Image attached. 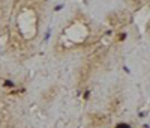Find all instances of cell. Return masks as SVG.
<instances>
[{"mask_svg": "<svg viewBox=\"0 0 150 128\" xmlns=\"http://www.w3.org/2000/svg\"><path fill=\"white\" fill-rule=\"evenodd\" d=\"M92 38V27L89 21L83 17L74 18L66 24L56 39L54 50L59 54H66L71 51L83 48Z\"/></svg>", "mask_w": 150, "mask_h": 128, "instance_id": "6da1fadb", "label": "cell"}, {"mask_svg": "<svg viewBox=\"0 0 150 128\" xmlns=\"http://www.w3.org/2000/svg\"><path fill=\"white\" fill-rule=\"evenodd\" d=\"M15 29L20 41L27 44L38 38L39 33V14L33 6H23L15 17Z\"/></svg>", "mask_w": 150, "mask_h": 128, "instance_id": "7a4b0ae2", "label": "cell"}, {"mask_svg": "<svg viewBox=\"0 0 150 128\" xmlns=\"http://www.w3.org/2000/svg\"><path fill=\"white\" fill-rule=\"evenodd\" d=\"M114 128H134L131 124H128V122H120V124H117Z\"/></svg>", "mask_w": 150, "mask_h": 128, "instance_id": "3957f363", "label": "cell"}, {"mask_svg": "<svg viewBox=\"0 0 150 128\" xmlns=\"http://www.w3.org/2000/svg\"><path fill=\"white\" fill-rule=\"evenodd\" d=\"M2 2H3V0H0V3H2Z\"/></svg>", "mask_w": 150, "mask_h": 128, "instance_id": "277c9868", "label": "cell"}]
</instances>
